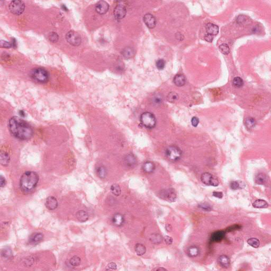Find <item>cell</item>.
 <instances>
[{"mask_svg": "<svg viewBox=\"0 0 271 271\" xmlns=\"http://www.w3.org/2000/svg\"><path fill=\"white\" fill-rule=\"evenodd\" d=\"M8 126L11 134L18 139H29L33 136V129L26 121L20 118H11L9 121Z\"/></svg>", "mask_w": 271, "mask_h": 271, "instance_id": "6da1fadb", "label": "cell"}, {"mask_svg": "<svg viewBox=\"0 0 271 271\" xmlns=\"http://www.w3.org/2000/svg\"><path fill=\"white\" fill-rule=\"evenodd\" d=\"M39 176L33 171H27L21 177L20 187L23 193H29L33 191L39 182Z\"/></svg>", "mask_w": 271, "mask_h": 271, "instance_id": "7a4b0ae2", "label": "cell"}, {"mask_svg": "<svg viewBox=\"0 0 271 271\" xmlns=\"http://www.w3.org/2000/svg\"><path fill=\"white\" fill-rule=\"evenodd\" d=\"M31 78L37 82L45 83L47 82L50 75L48 72L43 68H37L31 72Z\"/></svg>", "mask_w": 271, "mask_h": 271, "instance_id": "3957f363", "label": "cell"}, {"mask_svg": "<svg viewBox=\"0 0 271 271\" xmlns=\"http://www.w3.org/2000/svg\"><path fill=\"white\" fill-rule=\"evenodd\" d=\"M140 120L142 125L146 128L153 129L156 126V118L152 113L149 112L142 113Z\"/></svg>", "mask_w": 271, "mask_h": 271, "instance_id": "277c9868", "label": "cell"}, {"mask_svg": "<svg viewBox=\"0 0 271 271\" xmlns=\"http://www.w3.org/2000/svg\"><path fill=\"white\" fill-rule=\"evenodd\" d=\"M165 154L167 158L171 162H177L182 157V152L177 146H170L167 148Z\"/></svg>", "mask_w": 271, "mask_h": 271, "instance_id": "5b68a950", "label": "cell"}, {"mask_svg": "<svg viewBox=\"0 0 271 271\" xmlns=\"http://www.w3.org/2000/svg\"><path fill=\"white\" fill-rule=\"evenodd\" d=\"M25 3L22 1H13L9 5V10L14 15H21L25 11Z\"/></svg>", "mask_w": 271, "mask_h": 271, "instance_id": "8992f818", "label": "cell"}, {"mask_svg": "<svg viewBox=\"0 0 271 271\" xmlns=\"http://www.w3.org/2000/svg\"><path fill=\"white\" fill-rule=\"evenodd\" d=\"M66 39L68 43L74 46H78L82 42L80 35L73 30L70 31L66 33Z\"/></svg>", "mask_w": 271, "mask_h": 271, "instance_id": "52a82bcc", "label": "cell"}, {"mask_svg": "<svg viewBox=\"0 0 271 271\" xmlns=\"http://www.w3.org/2000/svg\"><path fill=\"white\" fill-rule=\"evenodd\" d=\"M158 195L160 198L171 202L175 201L177 199V193L173 189L162 190L160 192Z\"/></svg>", "mask_w": 271, "mask_h": 271, "instance_id": "ba28073f", "label": "cell"}, {"mask_svg": "<svg viewBox=\"0 0 271 271\" xmlns=\"http://www.w3.org/2000/svg\"><path fill=\"white\" fill-rule=\"evenodd\" d=\"M201 181L207 185H211L213 187H217L219 182L217 179L212 175L209 173H204L201 177Z\"/></svg>", "mask_w": 271, "mask_h": 271, "instance_id": "9c48e42d", "label": "cell"}, {"mask_svg": "<svg viewBox=\"0 0 271 271\" xmlns=\"http://www.w3.org/2000/svg\"><path fill=\"white\" fill-rule=\"evenodd\" d=\"M127 10L125 6L123 4H118L114 10V15L115 18L120 20L125 17Z\"/></svg>", "mask_w": 271, "mask_h": 271, "instance_id": "30bf717a", "label": "cell"}, {"mask_svg": "<svg viewBox=\"0 0 271 271\" xmlns=\"http://www.w3.org/2000/svg\"><path fill=\"white\" fill-rule=\"evenodd\" d=\"M123 163L128 167L134 168L137 164V160L134 155L129 154L124 157Z\"/></svg>", "mask_w": 271, "mask_h": 271, "instance_id": "8fae6325", "label": "cell"}, {"mask_svg": "<svg viewBox=\"0 0 271 271\" xmlns=\"http://www.w3.org/2000/svg\"><path fill=\"white\" fill-rule=\"evenodd\" d=\"M109 5L106 1H100L95 5V11L100 15H105L109 10Z\"/></svg>", "mask_w": 271, "mask_h": 271, "instance_id": "7c38bea8", "label": "cell"}, {"mask_svg": "<svg viewBox=\"0 0 271 271\" xmlns=\"http://www.w3.org/2000/svg\"><path fill=\"white\" fill-rule=\"evenodd\" d=\"M144 21L147 27L150 29H153L156 26V19L150 13H147L144 15Z\"/></svg>", "mask_w": 271, "mask_h": 271, "instance_id": "4fadbf2b", "label": "cell"}, {"mask_svg": "<svg viewBox=\"0 0 271 271\" xmlns=\"http://www.w3.org/2000/svg\"><path fill=\"white\" fill-rule=\"evenodd\" d=\"M45 205L48 209L50 210L56 209L58 205L57 200L53 196L48 197L46 200Z\"/></svg>", "mask_w": 271, "mask_h": 271, "instance_id": "5bb4252c", "label": "cell"}, {"mask_svg": "<svg viewBox=\"0 0 271 271\" xmlns=\"http://www.w3.org/2000/svg\"><path fill=\"white\" fill-rule=\"evenodd\" d=\"M125 221L124 216L121 214H115L113 215L112 218V222L113 225L117 227H121L122 226Z\"/></svg>", "mask_w": 271, "mask_h": 271, "instance_id": "9a60e30c", "label": "cell"}, {"mask_svg": "<svg viewBox=\"0 0 271 271\" xmlns=\"http://www.w3.org/2000/svg\"><path fill=\"white\" fill-rule=\"evenodd\" d=\"M43 235L40 232H36L31 235L29 239V242L31 244H37L43 240Z\"/></svg>", "mask_w": 271, "mask_h": 271, "instance_id": "2e32d148", "label": "cell"}, {"mask_svg": "<svg viewBox=\"0 0 271 271\" xmlns=\"http://www.w3.org/2000/svg\"><path fill=\"white\" fill-rule=\"evenodd\" d=\"M218 262L220 266L223 268L227 269L230 266V259L227 255H222L220 256L218 258Z\"/></svg>", "mask_w": 271, "mask_h": 271, "instance_id": "e0dca14e", "label": "cell"}, {"mask_svg": "<svg viewBox=\"0 0 271 271\" xmlns=\"http://www.w3.org/2000/svg\"><path fill=\"white\" fill-rule=\"evenodd\" d=\"M206 31L208 34L215 36L219 32V27L217 25L213 24V23H208L206 26Z\"/></svg>", "mask_w": 271, "mask_h": 271, "instance_id": "ac0fdd59", "label": "cell"}, {"mask_svg": "<svg viewBox=\"0 0 271 271\" xmlns=\"http://www.w3.org/2000/svg\"><path fill=\"white\" fill-rule=\"evenodd\" d=\"M225 236L224 231H217L214 232L211 236V241L212 242H220Z\"/></svg>", "mask_w": 271, "mask_h": 271, "instance_id": "d6986e66", "label": "cell"}, {"mask_svg": "<svg viewBox=\"0 0 271 271\" xmlns=\"http://www.w3.org/2000/svg\"><path fill=\"white\" fill-rule=\"evenodd\" d=\"M142 170L145 172L147 174L152 173L155 170V165L154 164V163L150 161H147L144 163V164L142 165Z\"/></svg>", "mask_w": 271, "mask_h": 271, "instance_id": "ffe728a7", "label": "cell"}, {"mask_svg": "<svg viewBox=\"0 0 271 271\" xmlns=\"http://www.w3.org/2000/svg\"><path fill=\"white\" fill-rule=\"evenodd\" d=\"M173 81L175 84L177 86L181 87L185 85L186 83V78L185 76L182 74H177L175 76Z\"/></svg>", "mask_w": 271, "mask_h": 271, "instance_id": "44dd1931", "label": "cell"}, {"mask_svg": "<svg viewBox=\"0 0 271 271\" xmlns=\"http://www.w3.org/2000/svg\"><path fill=\"white\" fill-rule=\"evenodd\" d=\"M10 160V156L8 153L5 152H1L0 155V162L1 164L3 166H7L8 165Z\"/></svg>", "mask_w": 271, "mask_h": 271, "instance_id": "7402d4cb", "label": "cell"}, {"mask_svg": "<svg viewBox=\"0 0 271 271\" xmlns=\"http://www.w3.org/2000/svg\"><path fill=\"white\" fill-rule=\"evenodd\" d=\"M200 249L196 246H192L187 250V254L190 257H195L199 254Z\"/></svg>", "mask_w": 271, "mask_h": 271, "instance_id": "603a6c76", "label": "cell"}, {"mask_svg": "<svg viewBox=\"0 0 271 271\" xmlns=\"http://www.w3.org/2000/svg\"><path fill=\"white\" fill-rule=\"evenodd\" d=\"M76 218L79 221L83 222L88 220L89 216L86 211L84 210H80L76 213Z\"/></svg>", "mask_w": 271, "mask_h": 271, "instance_id": "cb8c5ba5", "label": "cell"}, {"mask_svg": "<svg viewBox=\"0 0 271 271\" xmlns=\"http://www.w3.org/2000/svg\"><path fill=\"white\" fill-rule=\"evenodd\" d=\"M149 240L154 244H160L162 242L163 237L161 235L153 234L150 235Z\"/></svg>", "mask_w": 271, "mask_h": 271, "instance_id": "d4e9b609", "label": "cell"}, {"mask_svg": "<svg viewBox=\"0 0 271 271\" xmlns=\"http://www.w3.org/2000/svg\"><path fill=\"white\" fill-rule=\"evenodd\" d=\"M253 206L255 208H266L269 206L267 202L262 199H257L255 200L253 203Z\"/></svg>", "mask_w": 271, "mask_h": 271, "instance_id": "484cf974", "label": "cell"}, {"mask_svg": "<svg viewBox=\"0 0 271 271\" xmlns=\"http://www.w3.org/2000/svg\"><path fill=\"white\" fill-rule=\"evenodd\" d=\"M135 53V51L132 48L126 47L122 51V55L126 58H130L132 57Z\"/></svg>", "mask_w": 271, "mask_h": 271, "instance_id": "4316f807", "label": "cell"}, {"mask_svg": "<svg viewBox=\"0 0 271 271\" xmlns=\"http://www.w3.org/2000/svg\"><path fill=\"white\" fill-rule=\"evenodd\" d=\"M267 181L266 175L263 173H259L255 177V182L260 185H262L266 183Z\"/></svg>", "mask_w": 271, "mask_h": 271, "instance_id": "83f0119b", "label": "cell"}, {"mask_svg": "<svg viewBox=\"0 0 271 271\" xmlns=\"http://www.w3.org/2000/svg\"><path fill=\"white\" fill-rule=\"evenodd\" d=\"M135 250L136 253L138 256H142L146 253V248L144 245L140 244V243H138L136 245L135 247Z\"/></svg>", "mask_w": 271, "mask_h": 271, "instance_id": "f1b7e54d", "label": "cell"}, {"mask_svg": "<svg viewBox=\"0 0 271 271\" xmlns=\"http://www.w3.org/2000/svg\"><path fill=\"white\" fill-rule=\"evenodd\" d=\"M230 186L232 190H236L244 188L245 187V184L242 181H233L230 183Z\"/></svg>", "mask_w": 271, "mask_h": 271, "instance_id": "f546056e", "label": "cell"}, {"mask_svg": "<svg viewBox=\"0 0 271 271\" xmlns=\"http://www.w3.org/2000/svg\"><path fill=\"white\" fill-rule=\"evenodd\" d=\"M245 125L248 129H252L256 125V121L253 118H247L245 120Z\"/></svg>", "mask_w": 271, "mask_h": 271, "instance_id": "4dcf8cb0", "label": "cell"}, {"mask_svg": "<svg viewBox=\"0 0 271 271\" xmlns=\"http://www.w3.org/2000/svg\"><path fill=\"white\" fill-rule=\"evenodd\" d=\"M1 255L5 259H11L12 257V252L10 249L6 247L2 249L1 251Z\"/></svg>", "mask_w": 271, "mask_h": 271, "instance_id": "1f68e13d", "label": "cell"}, {"mask_svg": "<svg viewBox=\"0 0 271 271\" xmlns=\"http://www.w3.org/2000/svg\"><path fill=\"white\" fill-rule=\"evenodd\" d=\"M69 262L71 266L76 267V266H78L80 265L81 263V259L80 257H79L77 256H74L70 259Z\"/></svg>", "mask_w": 271, "mask_h": 271, "instance_id": "d6a6232c", "label": "cell"}, {"mask_svg": "<svg viewBox=\"0 0 271 271\" xmlns=\"http://www.w3.org/2000/svg\"><path fill=\"white\" fill-rule=\"evenodd\" d=\"M111 192L113 194V195L115 196H119L121 194V190L120 187L119 185H118L117 184H114L113 185H111Z\"/></svg>", "mask_w": 271, "mask_h": 271, "instance_id": "836d02e7", "label": "cell"}, {"mask_svg": "<svg viewBox=\"0 0 271 271\" xmlns=\"http://www.w3.org/2000/svg\"><path fill=\"white\" fill-rule=\"evenodd\" d=\"M247 243L254 248H258L260 245L259 240L256 238H251L247 240Z\"/></svg>", "mask_w": 271, "mask_h": 271, "instance_id": "e575fe53", "label": "cell"}, {"mask_svg": "<svg viewBox=\"0 0 271 271\" xmlns=\"http://www.w3.org/2000/svg\"><path fill=\"white\" fill-rule=\"evenodd\" d=\"M97 174L101 179H104L107 175V170L103 166H101L97 169Z\"/></svg>", "mask_w": 271, "mask_h": 271, "instance_id": "d590c367", "label": "cell"}, {"mask_svg": "<svg viewBox=\"0 0 271 271\" xmlns=\"http://www.w3.org/2000/svg\"><path fill=\"white\" fill-rule=\"evenodd\" d=\"M179 98V95L177 93L174 92H172L169 93L167 97V100L169 102L173 103L177 101V100Z\"/></svg>", "mask_w": 271, "mask_h": 271, "instance_id": "8d00e7d4", "label": "cell"}, {"mask_svg": "<svg viewBox=\"0 0 271 271\" xmlns=\"http://www.w3.org/2000/svg\"><path fill=\"white\" fill-rule=\"evenodd\" d=\"M232 83H233L234 86L237 88H240L241 87H242L244 85L243 80L239 77H236L234 78V79L233 80Z\"/></svg>", "mask_w": 271, "mask_h": 271, "instance_id": "74e56055", "label": "cell"}, {"mask_svg": "<svg viewBox=\"0 0 271 271\" xmlns=\"http://www.w3.org/2000/svg\"><path fill=\"white\" fill-rule=\"evenodd\" d=\"M15 43L13 41L12 43H10L8 41L5 40H1L0 41V47L4 48H10L15 46Z\"/></svg>", "mask_w": 271, "mask_h": 271, "instance_id": "f35d334b", "label": "cell"}, {"mask_svg": "<svg viewBox=\"0 0 271 271\" xmlns=\"http://www.w3.org/2000/svg\"><path fill=\"white\" fill-rule=\"evenodd\" d=\"M219 50L224 55H227L230 53V48L226 43H222L219 46Z\"/></svg>", "mask_w": 271, "mask_h": 271, "instance_id": "ab89813d", "label": "cell"}, {"mask_svg": "<svg viewBox=\"0 0 271 271\" xmlns=\"http://www.w3.org/2000/svg\"><path fill=\"white\" fill-rule=\"evenodd\" d=\"M48 38H49L50 41H51V42L53 43H55L56 42H57L58 40L59 36L57 35V33L53 32V33H50L49 36H48Z\"/></svg>", "mask_w": 271, "mask_h": 271, "instance_id": "60d3db41", "label": "cell"}, {"mask_svg": "<svg viewBox=\"0 0 271 271\" xmlns=\"http://www.w3.org/2000/svg\"><path fill=\"white\" fill-rule=\"evenodd\" d=\"M199 208L206 211H210L212 210L211 206L208 203H200L199 205Z\"/></svg>", "mask_w": 271, "mask_h": 271, "instance_id": "b9f144b4", "label": "cell"}, {"mask_svg": "<svg viewBox=\"0 0 271 271\" xmlns=\"http://www.w3.org/2000/svg\"><path fill=\"white\" fill-rule=\"evenodd\" d=\"M165 64H166V62H165L164 60H163V59H160V60H158L156 62V67L158 68V70H163L165 66Z\"/></svg>", "mask_w": 271, "mask_h": 271, "instance_id": "7bdbcfd3", "label": "cell"}, {"mask_svg": "<svg viewBox=\"0 0 271 271\" xmlns=\"http://www.w3.org/2000/svg\"><path fill=\"white\" fill-rule=\"evenodd\" d=\"M241 228H242V226H240V225H235L230 226L228 228H227L226 232H232V231H235V230H238V229H239Z\"/></svg>", "mask_w": 271, "mask_h": 271, "instance_id": "ee69618b", "label": "cell"}, {"mask_svg": "<svg viewBox=\"0 0 271 271\" xmlns=\"http://www.w3.org/2000/svg\"><path fill=\"white\" fill-rule=\"evenodd\" d=\"M117 266L115 263L113 262L109 263V264L107 266V269L108 270H115L117 269Z\"/></svg>", "mask_w": 271, "mask_h": 271, "instance_id": "f6af8a7d", "label": "cell"}, {"mask_svg": "<svg viewBox=\"0 0 271 271\" xmlns=\"http://www.w3.org/2000/svg\"><path fill=\"white\" fill-rule=\"evenodd\" d=\"M154 98V102L156 103L157 104L160 103H162V102L163 98L160 95H156Z\"/></svg>", "mask_w": 271, "mask_h": 271, "instance_id": "bcb514c9", "label": "cell"}, {"mask_svg": "<svg viewBox=\"0 0 271 271\" xmlns=\"http://www.w3.org/2000/svg\"><path fill=\"white\" fill-rule=\"evenodd\" d=\"M191 123H192V125H193V126L195 127H197L198 125V124L199 123V120L197 117H194L192 118V119L191 120Z\"/></svg>", "mask_w": 271, "mask_h": 271, "instance_id": "7dc6e473", "label": "cell"}, {"mask_svg": "<svg viewBox=\"0 0 271 271\" xmlns=\"http://www.w3.org/2000/svg\"><path fill=\"white\" fill-rule=\"evenodd\" d=\"M164 240L165 242H166V244L167 245H168L172 244L173 242V238L172 237H170V236H166L165 237Z\"/></svg>", "mask_w": 271, "mask_h": 271, "instance_id": "c3c4849f", "label": "cell"}, {"mask_svg": "<svg viewBox=\"0 0 271 271\" xmlns=\"http://www.w3.org/2000/svg\"><path fill=\"white\" fill-rule=\"evenodd\" d=\"M204 39L208 42L211 43L213 40V39H214V36L207 33V34H206L204 36Z\"/></svg>", "mask_w": 271, "mask_h": 271, "instance_id": "681fc988", "label": "cell"}, {"mask_svg": "<svg viewBox=\"0 0 271 271\" xmlns=\"http://www.w3.org/2000/svg\"><path fill=\"white\" fill-rule=\"evenodd\" d=\"M213 195L214 197H218L219 199H221L223 197V193L221 192H217V191H214L213 192Z\"/></svg>", "mask_w": 271, "mask_h": 271, "instance_id": "f907efd6", "label": "cell"}, {"mask_svg": "<svg viewBox=\"0 0 271 271\" xmlns=\"http://www.w3.org/2000/svg\"><path fill=\"white\" fill-rule=\"evenodd\" d=\"M5 183H6L5 179L2 175H1V177H0V185H1V187H4L5 185Z\"/></svg>", "mask_w": 271, "mask_h": 271, "instance_id": "816d5d0a", "label": "cell"}, {"mask_svg": "<svg viewBox=\"0 0 271 271\" xmlns=\"http://www.w3.org/2000/svg\"><path fill=\"white\" fill-rule=\"evenodd\" d=\"M166 230L168 232H170L172 230V227L170 224H167L166 225Z\"/></svg>", "mask_w": 271, "mask_h": 271, "instance_id": "f5cc1de1", "label": "cell"}, {"mask_svg": "<svg viewBox=\"0 0 271 271\" xmlns=\"http://www.w3.org/2000/svg\"><path fill=\"white\" fill-rule=\"evenodd\" d=\"M154 271H167L166 269H165L164 268H163V267H158V268H156L155 269H154Z\"/></svg>", "mask_w": 271, "mask_h": 271, "instance_id": "db71d44e", "label": "cell"}]
</instances>
